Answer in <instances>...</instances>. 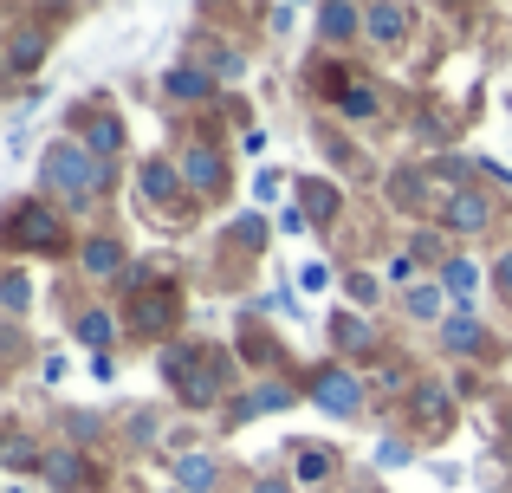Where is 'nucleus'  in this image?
I'll use <instances>...</instances> for the list:
<instances>
[{"mask_svg": "<svg viewBox=\"0 0 512 493\" xmlns=\"http://www.w3.org/2000/svg\"><path fill=\"white\" fill-rule=\"evenodd\" d=\"M376 461H383V468H402V461H409V448H402V442H383V455H376Z\"/></svg>", "mask_w": 512, "mask_h": 493, "instance_id": "nucleus-25", "label": "nucleus"}, {"mask_svg": "<svg viewBox=\"0 0 512 493\" xmlns=\"http://www.w3.org/2000/svg\"><path fill=\"white\" fill-rule=\"evenodd\" d=\"M493 279H500V292H512V253H506L500 266H493Z\"/></svg>", "mask_w": 512, "mask_h": 493, "instance_id": "nucleus-26", "label": "nucleus"}, {"mask_svg": "<svg viewBox=\"0 0 512 493\" xmlns=\"http://www.w3.org/2000/svg\"><path fill=\"white\" fill-rule=\"evenodd\" d=\"M338 338H344V344H370V331H363L357 318H338Z\"/></svg>", "mask_w": 512, "mask_h": 493, "instance_id": "nucleus-24", "label": "nucleus"}, {"mask_svg": "<svg viewBox=\"0 0 512 493\" xmlns=\"http://www.w3.org/2000/svg\"><path fill=\"white\" fill-rule=\"evenodd\" d=\"M182 487H214V461L208 455H182Z\"/></svg>", "mask_w": 512, "mask_h": 493, "instance_id": "nucleus-14", "label": "nucleus"}, {"mask_svg": "<svg viewBox=\"0 0 512 493\" xmlns=\"http://www.w3.org/2000/svg\"><path fill=\"white\" fill-rule=\"evenodd\" d=\"M318 26H325L331 39H350L363 26V7H325V13H318Z\"/></svg>", "mask_w": 512, "mask_h": 493, "instance_id": "nucleus-9", "label": "nucleus"}, {"mask_svg": "<svg viewBox=\"0 0 512 493\" xmlns=\"http://www.w3.org/2000/svg\"><path fill=\"white\" fill-rule=\"evenodd\" d=\"M305 215H312V221H331V215H338V195H331L325 182H305Z\"/></svg>", "mask_w": 512, "mask_h": 493, "instance_id": "nucleus-11", "label": "nucleus"}, {"mask_svg": "<svg viewBox=\"0 0 512 493\" xmlns=\"http://www.w3.org/2000/svg\"><path fill=\"white\" fill-rule=\"evenodd\" d=\"M474 286H480V273H474V260H448L441 266V292H448V299H474Z\"/></svg>", "mask_w": 512, "mask_h": 493, "instance_id": "nucleus-6", "label": "nucleus"}, {"mask_svg": "<svg viewBox=\"0 0 512 493\" xmlns=\"http://www.w3.org/2000/svg\"><path fill=\"white\" fill-rule=\"evenodd\" d=\"M344 292H350L357 305H370V299H376V279H370V273H350V279H344Z\"/></svg>", "mask_w": 512, "mask_h": 493, "instance_id": "nucleus-21", "label": "nucleus"}, {"mask_svg": "<svg viewBox=\"0 0 512 493\" xmlns=\"http://www.w3.org/2000/svg\"><path fill=\"white\" fill-rule=\"evenodd\" d=\"M91 150H117V124H111V117H104V124L91 130Z\"/></svg>", "mask_w": 512, "mask_h": 493, "instance_id": "nucleus-23", "label": "nucleus"}, {"mask_svg": "<svg viewBox=\"0 0 512 493\" xmlns=\"http://www.w3.org/2000/svg\"><path fill=\"white\" fill-rule=\"evenodd\" d=\"M117 260H124V253H117V241H91V247H85V266H91V273H117Z\"/></svg>", "mask_w": 512, "mask_h": 493, "instance_id": "nucleus-16", "label": "nucleus"}, {"mask_svg": "<svg viewBox=\"0 0 512 493\" xmlns=\"http://www.w3.org/2000/svg\"><path fill=\"white\" fill-rule=\"evenodd\" d=\"M182 176H188V189H221V156H214L208 143H195L188 163H182Z\"/></svg>", "mask_w": 512, "mask_h": 493, "instance_id": "nucleus-5", "label": "nucleus"}, {"mask_svg": "<svg viewBox=\"0 0 512 493\" xmlns=\"http://www.w3.org/2000/svg\"><path fill=\"white\" fill-rule=\"evenodd\" d=\"M441 338H448V351H474V344H480V325H474V318H448V325H441Z\"/></svg>", "mask_w": 512, "mask_h": 493, "instance_id": "nucleus-12", "label": "nucleus"}, {"mask_svg": "<svg viewBox=\"0 0 512 493\" xmlns=\"http://www.w3.org/2000/svg\"><path fill=\"white\" fill-rule=\"evenodd\" d=\"M7 234L20 247H59V215H52L46 202H20V208H13V221H7Z\"/></svg>", "mask_w": 512, "mask_h": 493, "instance_id": "nucleus-2", "label": "nucleus"}, {"mask_svg": "<svg viewBox=\"0 0 512 493\" xmlns=\"http://www.w3.org/2000/svg\"><path fill=\"white\" fill-rule=\"evenodd\" d=\"M435 305H441V286H415L409 292V312L415 318H435Z\"/></svg>", "mask_w": 512, "mask_h": 493, "instance_id": "nucleus-19", "label": "nucleus"}, {"mask_svg": "<svg viewBox=\"0 0 512 493\" xmlns=\"http://www.w3.org/2000/svg\"><path fill=\"white\" fill-rule=\"evenodd\" d=\"M260 493H286V487H279V481H266V487H260Z\"/></svg>", "mask_w": 512, "mask_h": 493, "instance_id": "nucleus-27", "label": "nucleus"}, {"mask_svg": "<svg viewBox=\"0 0 512 493\" xmlns=\"http://www.w3.org/2000/svg\"><path fill=\"white\" fill-rule=\"evenodd\" d=\"M78 338H85V344H111V338H117V325H111L104 312H85V318H78Z\"/></svg>", "mask_w": 512, "mask_h": 493, "instance_id": "nucleus-15", "label": "nucleus"}, {"mask_svg": "<svg viewBox=\"0 0 512 493\" xmlns=\"http://www.w3.org/2000/svg\"><path fill=\"white\" fill-rule=\"evenodd\" d=\"M448 228H487V195H474V189H454L448 195Z\"/></svg>", "mask_w": 512, "mask_h": 493, "instance_id": "nucleus-4", "label": "nucleus"}, {"mask_svg": "<svg viewBox=\"0 0 512 493\" xmlns=\"http://www.w3.org/2000/svg\"><path fill=\"white\" fill-rule=\"evenodd\" d=\"M46 189L91 195V189H98V163H91L78 143H52V150H46Z\"/></svg>", "mask_w": 512, "mask_h": 493, "instance_id": "nucleus-1", "label": "nucleus"}, {"mask_svg": "<svg viewBox=\"0 0 512 493\" xmlns=\"http://www.w3.org/2000/svg\"><path fill=\"white\" fill-rule=\"evenodd\" d=\"M312 396H318V409H331V416H350V409L363 403V383L350 377V370H318Z\"/></svg>", "mask_w": 512, "mask_h": 493, "instance_id": "nucleus-3", "label": "nucleus"}, {"mask_svg": "<svg viewBox=\"0 0 512 493\" xmlns=\"http://www.w3.org/2000/svg\"><path fill=\"white\" fill-rule=\"evenodd\" d=\"M286 403H292V390H279V383H260V390H253V396H247V403H240V409H234V416H240V422H247V416H260V409H286Z\"/></svg>", "mask_w": 512, "mask_h": 493, "instance_id": "nucleus-8", "label": "nucleus"}, {"mask_svg": "<svg viewBox=\"0 0 512 493\" xmlns=\"http://www.w3.org/2000/svg\"><path fill=\"white\" fill-rule=\"evenodd\" d=\"M344 111H350V117H370L376 98H370V91H344Z\"/></svg>", "mask_w": 512, "mask_h": 493, "instance_id": "nucleus-22", "label": "nucleus"}, {"mask_svg": "<svg viewBox=\"0 0 512 493\" xmlns=\"http://www.w3.org/2000/svg\"><path fill=\"white\" fill-rule=\"evenodd\" d=\"M169 91H175V98H208V78H201V72H169Z\"/></svg>", "mask_w": 512, "mask_h": 493, "instance_id": "nucleus-17", "label": "nucleus"}, {"mask_svg": "<svg viewBox=\"0 0 512 493\" xmlns=\"http://www.w3.org/2000/svg\"><path fill=\"white\" fill-rule=\"evenodd\" d=\"M143 195H150V202H169V195H175V169L150 163V169H143Z\"/></svg>", "mask_w": 512, "mask_h": 493, "instance_id": "nucleus-10", "label": "nucleus"}, {"mask_svg": "<svg viewBox=\"0 0 512 493\" xmlns=\"http://www.w3.org/2000/svg\"><path fill=\"white\" fill-rule=\"evenodd\" d=\"M299 474H305V481H325V474H331V455H318V448H305V455H299Z\"/></svg>", "mask_w": 512, "mask_h": 493, "instance_id": "nucleus-20", "label": "nucleus"}, {"mask_svg": "<svg viewBox=\"0 0 512 493\" xmlns=\"http://www.w3.org/2000/svg\"><path fill=\"white\" fill-rule=\"evenodd\" d=\"M363 26H370L376 39H402V26H409V7H363Z\"/></svg>", "mask_w": 512, "mask_h": 493, "instance_id": "nucleus-7", "label": "nucleus"}, {"mask_svg": "<svg viewBox=\"0 0 512 493\" xmlns=\"http://www.w3.org/2000/svg\"><path fill=\"white\" fill-rule=\"evenodd\" d=\"M46 481L52 487H78V455H65V448H59V455H46Z\"/></svg>", "mask_w": 512, "mask_h": 493, "instance_id": "nucleus-13", "label": "nucleus"}, {"mask_svg": "<svg viewBox=\"0 0 512 493\" xmlns=\"http://www.w3.org/2000/svg\"><path fill=\"white\" fill-rule=\"evenodd\" d=\"M39 52H46V39H39V33H20V39H13V65H20V72H26V65H39Z\"/></svg>", "mask_w": 512, "mask_h": 493, "instance_id": "nucleus-18", "label": "nucleus"}]
</instances>
